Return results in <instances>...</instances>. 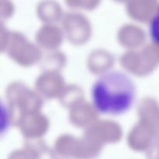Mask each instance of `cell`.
Returning a JSON list of instances; mask_svg holds the SVG:
<instances>
[{
    "instance_id": "cell-1",
    "label": "cell",
    "mask_w": 159,
    "mask_h": 159,
    "mask_svg": "<svg viewBox=\"0 0 159 159\" xmlns=\"http://www.w3.org/2000/svg\"><path fill=\"white\" fill-rule=\"evenodd\" d=\"M136 88L126 73L111 70L99 75L92 88L93 105L102 114L117 116L131 108Z\"/></svg>"
},
{
    "instance_id": "cell-2",
    "label": "cell",
    "mask_w": 159,
    "mask_h": 159,
    "mask_svg": "<svg viewBox=\"0 0 159 159\" xmlns=\"http://www.w3.org/2000/svg\"><path fill=\"white\" fill-rule=\"evenodd\" d=\"M149 34L152 40L159 46V6L151 20Z\"/></svg>"
}]
</instances>
